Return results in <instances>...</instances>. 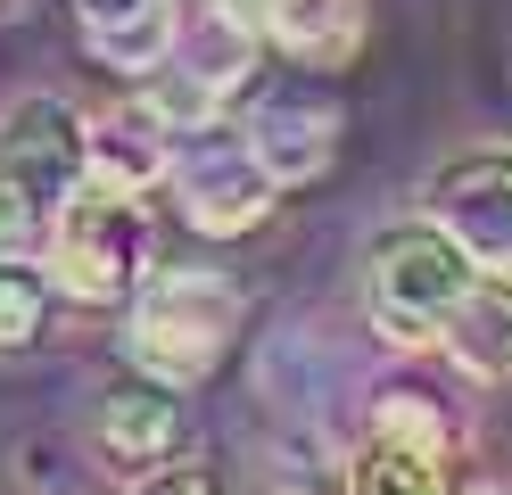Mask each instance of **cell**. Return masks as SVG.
Masks as SVG:
<instances>
[{"instance_id":"6da1fadb","label":"cell","mask_w":512,"mask_h":495,"mask_svg":"<svg viewBox=\"0 0 512 495\" xmlns=\"http://www.w3.org/2000/svg\"><path fill=\"white\" fill-rule=\"evenodd\" d=\"M248 322V289L223 273H149L133 297H124V363L149 380L199 388L215 380L240 347Z\"/></svg>"},{"instance_id":"7a4b0ae2","label":"cell","mask_w":512,"mask_h":495,"mask_svg":"<svg viewBox=\"0 0 512 495\" xmlns=\"http://www.w3.org/2000/svg\"><path fill=\"white\" fill-rule=\"evenodd\" d=\"M91 182V124L67 99H17L0 116V256H25L34 240H50L58 207Z\"/></svg>"},{"instance_id":"3957f363","label":"cell","mask_w":512,"mask_h":495,"mask_svg":"<svg viewBox=\"0 0 512 495\" xmlns=\"http://www.w3.org/2000/svg\"><path fill=\"white\" fill-rule=\"evenodd\" d=\"M479 273H488V264H479L455 231H438L430 215L422 223H389L364 248V306L397 347H438L446 322L463 314V297L479 289Z\"/></svg>"},{"instance_id":"277c9868","label":"cell","mask_w":512,"mask_h":495,"mask_svg":"<svg viewBox=\"0 0 512 495\" xmlns=\"http://www.w3.org/2000/svg\"><path fill=\"white\" fill-rule=\"evenodd\" d=\"M463 471V421L430 388H380L364 413V438L347 446V495H455Z\"/></svg>"},{"instance_id":"5b68a950","label":"cell","mask_w":512,"mask_h":495,"mask_svg":"<svg viewBox=\"0 0 512 495\" xmlns=\"http://www.w3.org/2000/svg\"><path fill=\"white\" fill-rule=\"evenodd\" d=\"M42 264L58 273V289L75 306H124L141 281H149V207L133 190H108V182H83L67 207H58Z\"/></svg>"},{"instance_id":"8992f818","label":"cell","mask_w":512,"mask_h":495,"mask_svg":"<svg viewBox=\"0 0 512 495\" xmlns=\"http://www.w3.org/2000/svg\"><path fill=\"white\" fill-rule=\"evenodd\" d=\"M166 182H174V215L199 231V240H248V231L281 207V182H273V165L256 157L248 124H223V116L182 132Z\"/></svg>"},{"instance_id":"52a82bcc","label":"cell","mask_w":512,"mask_h":495,"mask_svg":"<svg viewBox=\"0 0 512 495\" xmlns=\"http://www.w3.org/2000/svg\"><path fill=\"white\" fill-rule=\"evenodd\" d=\"M339 99L323 83H273V91H256V108H248V141L256 157L273 165V182L281 190H306V182H323L331 174V157H339Z\"/></svg>"},{"instance_id":"ba28073f","label":"cell","mask_w":512,"mask_h":495,"mask_svg":"<svg viewBox=\"0 0 512 495\" xmlns=\"http://www.w3.org/2000/svg\"><path fill=\"white\" fill-rule=\"evenodd\" d=\"M430 223L455 231L479 264H512V149H463L430 174Z\"/></svg>"},{"instance_id":"9c48e42d","label":"cell","mask_w":512,"mask_h":495,"mask_svg":"<svg viewBox=\"0 0 512 495\" xmlns=\"http://www.w3.org/2000/svg\"><path fill=\"white\" fill-rule=\"evenodd\" d=\"M83 124H91V182L149 198L157 182L174 174L182 124L157 108V91H149V83H133L124 99H108V108H100V116H83Z\"/></svg>"},{"instance_id":"30bf717a","label":"cell","mask_w":512,"mask_h":495,"mask_svg":"<svg viewBox=\"0 0 512 495\" xmlns=\"http://www.w3.org/2000/svg\"><path fill=\"white\" fill-rule=\"evenodd\" d=\"M182 396H190V388L133 372L124 388H108L100 405H91V446H100L116 471H157V462H174V454H182V429H190V405H182Z\"/></svg>"},{"instance_id":"8fae6325","label":"cell","mask_w":512,"mask_h":495,"mask_svg":"<svg viewBox=\"0 0 512 495\" xmlns=\"http://www.w3.org/2000/svg\"><path fill=\"white\" fill-rule=\"evenodd\" d=\"M265 50H281L298 75H339L364 50V0H256Z\"/></svg>"},{"instance_id":"7c38bea8","label":"cell","mask_w":512,"mask_h":495,"mask_svg":"<svg viewBox=\"0 0 512 495\" xmlns=\"http://www.w3.org/2000/svg\"><path fill=\"white\" fill-rule=\"evenodd\" d=\"M182 0H75V33L91 58L124 66V75H157L174 58V33H182Z\"/></svg>"},{"instance_id":"4fadbf2b","label":"cell","mask_w":512,"mask_h":495,"mask_svg":"<svg viewBox=\"0 0 512 495\" xmlns=\"http://www.w3.org/2000/svg\"><path fill=\"white\" fill-rule=\"evenodd\" d=\"M438 347H446L455 372L504 388V380H512V281H504V273H479V289L463 297V314L446 322Z\"/></svg>"},{"instance_id":"5bb4252c","label":"cell","mask_w":512,"mask_h":495,"mask_svg":"<svg viewBox=\"0 0 512 495\" xmlns=\"http://www.w3.org/2000/svg\"><path fill=\"white\" fill-rule=\"evenodd\" d=\"M58 273L50 264H25V256H0V355H34L58 322Z\"/></svg>"},{"instance_id":"9a60e30c","label":"cell","mask_w":512,"mask_h":495,"mask_svg":"<svg viewBox=\"0 0 512 495\" xmlns=\"http://www.w3.org/2000/svg\"><path fill=\"white\" fill-rule=\"evenodd\" d=\"M124 495H232L223 487V471H207V462H157V471H133V487Z\"/></svg>"}]
</instances>
